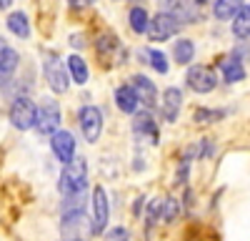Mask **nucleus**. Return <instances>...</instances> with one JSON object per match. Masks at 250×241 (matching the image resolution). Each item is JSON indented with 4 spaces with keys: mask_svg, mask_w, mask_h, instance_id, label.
<instances>
[{
    "mask_svg": "<svg viewBox=\"0 0 250 241\" xmlns=\"http://www.w3.org/2000/svg\"><path fill=\"white\" fill-rule=\"evenodd\" d=\"M73 5H90V3H95V0H70Z\"/></svg>",
    "mask_w": 250,
    "mask_h": 241,
    "instance_id": "nucleus-27",
    "label": "nucleus"
},
{
    "mask_svg": "<svg viewBox=\"0 0 250 241\" xmlns=\"http://www.w3.org/2000/svg\"><path fill=\"white\" fill-rule=\"evenodd\" d=\"M35 126H38V131L43 136H53L58 131V126H60V108H58L55 100L45 98L43 103L35 108Z\"/></svg>",
    "mask_w": 250,
    "mask_h": 241,
    "instance_id": "nucleus-3",
    "label": "nucleus"
},
{
    "mask_svg": "<svg viewBox=\"0 0 250 241\" xmlns=\"http://www.w3.org/2000/svg\"><path fill=\"white\" fill-rule=\"evenodd\" d=\"M148 55H150V58H148L150 66H153L158 73H168V60H165V55H163L160 50H150Z\"/></svg>",
    "mask_w": 250,
    "mask_h": 241,
    "instance_id": "nucleus-23",
    "label": "nucleus"
},
{
    "mask_svg": "<svg viewBox=\"0 0 250 241\" xmlns=\"http://www.w3.org/2000/svg\"><path fill=\"white\" fill-rule=\"evenodd\" d=\"M185 80H188V86H190L195 93H210L215 88V83H218L215 73L210 68H205V66H193L190 71H188Z\"/></svg>",
    "mask_w": 250,
    "mask_h": 241,
    "instance_id": "nucleus-8",
    "label": "nucleus"
},
{
    "mask_svg": "<svg viewBox=\"0 0 250 241\" xmlns=\"http://www.w3.org/2000/svg\"><path fill=\"white\" fill-rule=\"evenodd\" d=\"M148 23H150V18H148V13H145L143 8H133L130 10V28L135 33H145L148 30Z\"/></svg>",
    "mask_w": 250,
    "mask_h": 241,
    "instance_id": "nucleus-20",
    "label": "nucleus"
},
{
    "mask_svg": "<svg viewBox=\"0 0 250 241\" xmlns=\"http://www.w3.org/2000/svg\"><path fill=\"white\" fill-rule=\"evenodd\" d=\"M130 88L135 91L138 96V103H145V106H155V100H158V88L150 78H145V75H135L133 78V83Z\"/></svg>",
    "mask_w": 250,
    "mask_h": 241,
    "instance_id": "nucleus-10",
    "label": "nucleus"
},
{
    "mask_svg": "<svg viewBox=\"0 0 250 241\" xmlns=\"http://www.w3.org/2000/svg\"><path fill=\"white\" fill-rule=\"evenodd\" d=\"M178 211H180V206H178V201L175 198H163L160 201V216H163V221H175L178 218Z\"/></svg>",
    "mask_w": 250,
    "mask_h": 241,
    "instance_id": "nucleus-22",
    "label": "nucleus"
},
{
    "mask_svg": "<svg viewBox=\"0 0 250 241\" xmlns=\"http://www.w3.org/2000/svg\"><path fill=\"white\" fill-rule=\"evenodd\" d=\"M173 55H175V63L185 66V63H190L193 55H195V46L190 43V40H178L175 48H173Z\"/></svg>",
    "mask_w": 250,
    "mask_h": 241,
    "instance_id": "nucleus-19",
    "label": "nucleus"
},
{
    "mask_svg": "<svg viewBox=\"0 0 250 241\" xmlns=\"http://www.w3.org/2000/svg\"><path fill=\"white\" fill-rule=\"evenodd\" d=\"M18 66V53L13 48H5L3 53H0V75H8L13 73Z\"/></svg>",
    "mask_w": 250,
    "mask_h": 241,
    "instance_id": "nucleus-21",
    "label": "nucleus"
},
{
    "mask_svg": "<svg viewBox=\"0 0 250 241\" xmlns=\"http://www.w3.org/2000/svg\"><path fill=\"white\" fill-rule=\"evenodd\" d=\"M240 8H243V0H215L213 3V13L218 20H230Z\"/></svg>",
    "mask_w": 250,
    "mask_h": 241,
    "instance_id": "nucleus-15",
    "label": "nucleus"
},
{
    "mask_svg": "<svg viewBox=\"0 0 250 241\" xmlns=\"http://www.w3.org/2000/svg\"><path fill=\"white\" fill-rule=\"evenodd\" d=\"M180 30V20L175 18V15H170V13H158L150 23H148V33L150 35V40H168L170 35H175Z\"/></svg>",
    "mask_w": 250,
    "mask_h": 241,
    "instance_id": "nucleus-4",
    "label": "nucleus"
},
{
    "mask_svg": "<svg viewBox=\"0 0 250 241\" xmlns=\"http://www.w3.org/2000/svg\"><path fill=\"white\" fill-rule=\"evenodd\" d=\"M45 80H48V86L55 93H65L68 91L70 78H68V71H65V66L60 63L58 55H48L45 58Z\"/></svg>",
    "mask_w": 250,
    "mask_h": 241,
    "instance_id": "nucleus-6",
    "label": "nucleus"
},
{
    "mask_svg": "<svg viewBox=\"0 0 250 241\" xmlns=\"http://www.w3.org/2000/svg\"><path fill=\"white\" fill-rule=\"evenodd\" d=\"M223 75H225L228 83H238V80L245 78V68H243V63H240L235 55L223 60Z\"/></svg>",
    "mask_w": 250,
    "mask_h": 241,
    "instance_id": "nucleus-16",
    "label": "nucleus"
},
{
    "mask_svg": "<svg viewBox=\"0 0 250 241\" xmlns=\"http://www.w3.org/2000/svg\"><path fill=\"white\" fill-rule=\"evenodd\" d=\"M108 241H130V234H128V229L115 226V229L108 231Z\"/></svg>",
    "mask_w": 250,
    "mask_h": 241,
    "instance_id": "nucleus-26",
    "label": "nucleus"
},
{
    "mask_svg": "<svg viewBox=\"0 0 250 241\" xmlns=\"http://www.w3.org/2000/svg\"><path fill=\"white\" fill-rule=\"evenodd\" d=\"M10 3H13V0H0V10H5V8H10Z\"/></svg>",
    "mask_w": 250,
    "mask_h": 241,
    "instance_id": "nucleus-28",
    "label": "nucleus"
},
{
    "mask_svg": "<svg viewBox=\"0 0 250 241\" xmlns=\"http://www.w3.org/2000/svg\"><path fill=\"white\" fill-rule=\"evenodd\" d=\"M233 35L235 38H248L250 35V5H243L233 15Z\"/></svg>",
    "mask_w": 250,
    "mask_h": 241,
    "instance_id": "nucleus-14",
    "label": "nucleus"
},
{
    "mask_svg": "<svg viewBox=\"0 0 250 241\" xmlns=\"http://www.w3.org/2000/svg\"><path fill=\"white\" fill-rule=\"evenodd\" d=\"M10 120H13V126L20 128V131H28L35 126V103L30 98H18L13 108H10Z\"/></svg>",
    "mask_w": 250,
    "mask_h": 241,
    "instance_id": "nucleus-7",
    "label": "nucleus"
},
{
    "mask_svg": "<svg viewBox=\"0 0 250 241\" xmlns=\"http://www.w3.org/2000/svg\"><path fill=\"white\" fill-rule=\"evenodd\" d=\"M180 106H183V93L178 91V88H168L163 93V116H165V120H173L178 118V113H180Z\"/></svg>",
    "mask_w": 250,
    "mask_h": 241,
    "instance_id": "nucleus-12",
    "label": "nucleus"
},
{
    "mask_svg": "<svg viewBox=\"0 0 250 241\" xmlns=\"http://www.w3.org/2000/svg\"><path fill=\"white\" fill-rule=\"evenodd\" d=\"M50 144H53V153L58 156V161H62V164H68L75 156V138L68 131H55Z\"/></svg>",
    "mask_w": 250,
    "mask_h": 241,
    "instance_id": "nucleus-9",
    "label": "nucleus"
},
{
    "mask_svg": "<svg viewBox=\"0 0 250 241\" xmlns=\"http://www.w3.org/2000/svg\"><path fill=\"white\" fill-rule=\"evenodd\" d=\"M110 218V204L108 193L103 186H95L93 198H90V234H103Z\"/></svg>",
    "mask_w": 250,
    "mask_h": 241,
    "instance_id": "nucleus-2",
    "label": "nucleus"
},
{
    "mask_svg": "<svg viewBox=\"0 0 250 241\" xmlns=\"http://www.w3.org/2000/svg\"><path fill=\"white\" fill-rule=\"evenodd\" d=\"M68 71H70V78L75 80L78 86H83L88 80V66H85V60H83L80 55H70L68 58Z\"/></svg>",
    "mask_w": 250,
    "mask_h": 241,
    "instance_id": "nucleus-17",
    "label": "nucleus"
},
{
    "mask_svg": "<svg viewBox=\"0 0 250 241\" xmlns=\"http://www.w3.org/2000/svg\"><path fill=\"white\" fill-rule=\"evenodd\" d=\"M73 241H83V239H73Z\"/></svg>",
    "mask_w": 250,
    "mask_h": 241,
    "instance_id": "nucleus-30",
    "label": "nucleus"
},
{
    "mask_svg": "<svg viewBox=\"0 0 250 241\" xmlns=\"http://www.w3.org/2000/svg\"><path fill=\"white\" fill-rule=\"evenodd\" d=\"M8 28H10V33H15L18 38H28V35H30L28 15H25V13H13V15H8Z\"/></svg>",
    "mask_w": 250,
    "mask_h": 241,
    "instance_id": "nucleus-18",
    "label": "nucleus"
},
{
    "mask_svg": "<svg viewBox=\"0 0 250 241\" xmlns=\"http://www.w3.org/2000/svg\"><path fill=\"white\" fill-rule=\"evenodd\" d=\"M115 48H118V38L110 35V33H105V35L98 40V50H100L103 55H105V53H113Z\"/></svg>",
    "mask_w": 250,
    "mask_h": 241,
    "instance_id": "nucleus-24",
    "label": "nucleus"
},
{
    "mask_svg": "<svg viewBox=\"0 0 250 241\" xmlns=\"http://www.w3.org/2000/svg\"><path fill=\"white\" fill-rule=\"evenodd\" d=\"M133 131H135V136L148 138V144H158V123H155V118H153L148 111L135 113V120H133Z\"/></svg>",
    "mask_w": 250,
    "mask_h": 241,
    "instance_id": "nucleus-11",
    "label": "nucleus"
},
{
    "mask_svg": "<svg viewBox=\"0 0 250 241\" xmlns=\"http://www.w3.org/2000/svg\"><path fill=\"white\" fill-rule=\"evenodd\" d=\"M78 120H80V128H83V133H85V138L90 141V144H95V141L100 138V133H103V113H100V108L83 106L80 113H78Z\"/></svg>",
    "mask_w": 250,
    "mask_h": 241,
    "instance_id": "nucleus-5",
    "label": "nucleus"
},
{
    "mask_svg": "<svg viewBox=\"0 0 250 241\" xmlns=\"http://www.w3.org/2000/svg\"><path fill=\"white\" fill-rule=\"evenodd\" d=\"M5 48H8V43H5V40H3V38H0V53H3Z\"/></svg>",
    "mask_w": 250,
    "mask_h": 241,
    "instance_id": "nucleus-29",
    "label": "nucleus"
},
{
    "mask_svg": "<svg viewBox=\"0 0 250 241\" xmlns=\"http://www.w3.org/2000/svg\"><path fill=\"white\" fill-rule=\"evenodd\" d=\"M115 103H118V108H120L123 113H135V108H138V96H135V91H133L130 86H120V88L115 91Z\"/></svg>",
    "mask_w": 250,
    "mask_h": 241,
    "instance_id": "nucleus-13",
    "label": "nucleus"
},
{
    "mask_svg": "<svg viewBox=\"0 0 250 241\" xmlns=\"http://www.w3.org/2000/svg\"><path fill=\"white\" fill-rule=\"evenodd\" d=\"M85 184H88V164H85V158L83 156H73L65 169H62L60 173V193L62 196H73V193H80V191H85Z\"/></svg>",
    "mask_w": 250,
    "mask_h": 241,
    "instance_id": "nucleus-1",
    "label": "nucleus"
},
{
    "mask_svg": "<svg viewBox=\"0 0 250 241\" xmlns=\"http://www.w3.org/2000/svg\"><path fill=\"white\" fill-rule=\"evenodd\" d=\"M220 116H223V111H205V108H200L195 120H198V123H210V120H218Z\"/></svg>",
    "mask_w": 250,
    "mask_h": 241,
    "instance_id": "nucleus-25",
    "label": "nucleus"
}]
</instances>
